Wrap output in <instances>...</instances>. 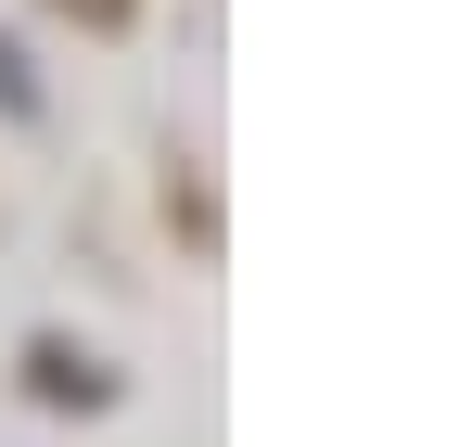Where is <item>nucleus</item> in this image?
<instances>
[{"instance_id": "f03ea898", "label": "nucleus", "mask_w": 459, "mask_h": 447, "mask_svg": "<svg viewBox=\"0 0 459 447\" xmlns=\"http://www.w3.org/2000/svg\"><path fill=\"white\" fill-rule=\"evenodd\" d=\"M0 102H13V116H26V77H13V51H0Z\"/></svg>"}, {"instance_id": "f257e3e1", "label": "nucleus", "mask_w": 459, "mask_h": 447, "mask_svg": "<svg viewBox=\"0 0 459 447\" xmlns=\"http://www.w3.org/2000/svg\"><path fill=\"white\" fill-rule=\"evenodd\" d=\"M65 13H90V26H128V0H65Z\"/></svg>"}]
</instances>
